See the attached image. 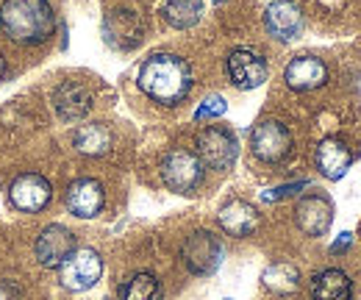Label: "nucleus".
<instances>
[{"label":"nucleus","mask_w":361,"mask_h":300,"mask_svg":"<svg viewBox=\"0 0 361 300\" xmlns=\"http://www.w3.org/2000/svg\"><path fill=\"white\" fill-rule=\"evenodd\" d=\"M6 78V59H3V53H0V81Z\"/></svg>","instance_id":"bb28decb"},{"label":"nucleus","mask_w":361,"mask_h":300,"mask_svg":"<svg viewBox=\"0 0 361 300\" xmlns=\"http://www.w3.org/2000/svg\"><path fill=\"white\" fill-rule=\"evenodd\" d=\"M50 198H53V186L42 172H20L8 184V203H11V209H17L23 215L45 212Z\"/></svg>","instance_id":"0eeeda50"},{"label":"nucleus","mask_w":361,"mask_h":300,"mask_svg":"<svg viewBox=\"0 0 361 300\" xmlns=\"http://www.w3.org/2000/svg\"><path fill=\"white\" fill-rule=\"evenodd\" d=\"M300 189H309V181H306V178L292 181V184H281V186H275V189H267V192L262 195V200H264V203H275V200H283V198L298 195Z\"/></svg>","instance_id":"393cba45"},{"label":"nucleus","mask_w":361,"mask_h":300,"mask_svg":"<svg viewBox=\"0 0 361 300\" xmlns=\"http://www.w3.org/2000/svg\"><path fill=\"white\" fill-rule=\"evenodd\" d=\"M53 109L64 123H75L84 120L92 109L90 89L81 81H61L53 89Z\"/></svg>","instance_id":"2eb2a0df"},{"label":"nucleus","mask_w":361,"mask_h":300,"mask_svg":"<svg viewBox=\"0 0 361 300\" xmlns=\"http://www.w3.org/2000/svg\"><path fill=\"white\" fill-rule=\"evenodd\" d=\"M56 11L50 0H3L0 28L17 44H42L56 34Z\"/></svg>","instance_id":"f03ea898"},{"label":"nucleus","mask_w":361,"mask_h":300,"mask_svg":"<svg viewBox=\"0 0 361 300\" xmlns=\"http://www.w3.org/2000/svg\"><path fill=\"white\" fill-rule=\"evenodd\" d=\"M73 145L84 156H106L111 150V131L103 123H87L73 133Z\"/></svg>","instance_id":"aec40b11"},{"label":"nucleus","mask_w":361,"mask_h":300,"mask_svg":"<svg viewBox=\"0 0 361 300\" xmlns=\"http://www.w3.org/2000/svg\"><path fill=\"white\" fill-rule=\"evenodd\" d=\"M75 248H78L75 234L61 222H50L39 231V236L34 242V256L45 270H59Z\"/></svg>","instance_id":"9d476101"},{"label":"nucleus","mask_w":361,"mask_h":300,"mask_svg":"<svg viewBox=\"0 0 361 300\" xmlns=\"http://www.w3.org/2000/svg\"><path fill=\"white\" fill-rule=\"evenodd\" d=\"M228 112V103L223 95H209L203 97V103L195 109V123H203V120H217Z\"/></svg>","instance_id":"b1692460"},{"label":"nucleus","mask_w":361,"mask_h":300,"mask_svg":"<svg viewBox=\"0 0 361 300\" xmlns=\"http://www.w3.org/2000/svg\"><path fill=\"white\" fill-rule=\"evenodd\" d=\"M314 162H317V170L322 172L325 178L339 181V178H345V172L350 170L353 153H350V148L345 145V139H339V136H325V139L317 145Z\"/></svg>","instance_id":"a211bd4d"},{"label":"nucleus","mask_w":361,"mask_h":300,"mask_svg":"<svg viewBox=\"0 0 361 300\" xmlns=\"http://www.w3.org/2000/svg\"><path fill=\"white\" fill-rule=\"evenodd\" d=\"M120 300H161V284L153 272H134L120 284Z\"/></svg>","instance_id":"5701e85b"},{"label":"nucleus","mask_w":361,"mask_h":300,"mask_svg":"<svg viewBox=\"0 0 361 300\" xmlns=\"http://www.w3.org/2000/svg\"><path fill=\"white\" fill-rule=\"evenodd\" d=\"M262 281L270 292H278V295H292L300 289V270L295 264H286V261H278V264H270L264 272H262Z\"/></svg>","instance_id":"4be33fe9"},{"label":"nucleus","mask_w":361,"mask_h":300,"mask_svg":"<svg viewBox=\"0 0 361 300\" xmlns=\"http://www.w3.org/2000/svg\"><path fill=\"white\" fill-rule=\"evenodd\" d=\"M103 31H106V42L109 44L123 47V50H131L142 40V20H139L136 11L117 8V11H109L106 14Z\"/></svg>","instance_id":"f3484780"},{"label":"nucleus","mask_w":361,"mask_h":300,"mask_svg":"<svg viewBox=\"0 0 361 300\" xmlns=\"http://www.w3.org/2000/svg\"><path fill=\"white\" fill-rule=\"evenodd\" d=\"M350 242H353V234H350V231H345V234H339V236H336V242L331 245V253H334V256H339V253H345V251L350 248Z\"/></svg>","instance_id":"a878e982"},{"label":"nucleus","mask_w":361,"mask_h":300,"mask_svg":"<svg viewBox=\"0 0 361 300\" xmlns=\"http://www.w3.org/2000/svg\"><path fill=\"white\" fill-rule=\"evenodd\" d=\"M214 3H226V0H214Z\"/></svg>","instance_id":"cd10ccee"},{"label":"nucleus","mask_w":361,"mask_h":300,"mask_svg":"<svg viewBox=\"0 0 361 300\" xmlns=\"http://www.w3.org/2000/svg\"><path fill=\"white\" fill-rule=\"evenodd\" d=\"M259 222H262L259 209L253 203H247V200H239V198L223 203L220 212H217V225L223 228V234L236 236V239L250 236L259 228Z\"/></svg>","instance_id":"dca6fc26"},{"label":"nucleus","mask_w":361,"mask_h":300,"mask_svg":"<svg viewBox=\"0 0 361 300\" xmlns=\"http://www.w3.org/2000/svg\"><path fill=\"white\" fill-rule=\"evenodd\" d=\"M161 181L170 192L176 195H195L203 184V175H206V167L203 162L197 159V153L186 150V148H173L164 159H161Z\"/></svg>","instance_id":"7ed1b4c3"},{"label":"nucleus","mask_w":361,"mask_h":300,"mask_svg":"<svg viewBox=\"0 0 361 300\" xmlns=\"http://www.w3.org/2000/svg\"><path fill=\"white\" fill-rule=\"evenodd\" d=\"M295 222L306 236H325L334 225V203L331 198L319 195V192H309L298 200L295 206Z\"/></svg>","instance_id":"f8f14e48"},{"label":"nucleus","mask_w":361,"mask_h":300,"mask_svg":"<svg viewBox=\"0 0 361 300\" xmlns=\"http://www.w3.org/2000/svg\"><path fill=\"white\" fill-rule=\"evenodd\" d=\"M195 148H197V159L209 170L226 172L239 159V142H236L233 131L226 126H206L197 133Z\"/></svg>","instance_id":"39448f33"},{"label":"nucleus","mask_w":361,"mask_h":300,"mask_svg":"<svg viewBox=\"0 0 361 300\" xmlns=\"http://www.w3.org/2000/svg\"><path fill=\"white\" fill-rule=\"evenodd\" d=\"M226 300H231V298H226Z\"/></svg>","instance_id":"c85d7f7f"},{"label":"nucleus","mask_w":361,"mask_h":300,"mask_svg":"<svg viewBox=\"0 0 361 300\" xmlns=\"http://www.w3.org/2000/svg\"><path fill=\"white\" fill-rule=\"evenodd\" d=\"M226 73L236 89L250 92V89H259L267 81L270 67H267V59L262 53H256L250 47H236V50L228 53Z\"/></svg>","instance_id":"1a4fd4ad"},{"label":"nucleus","mask_w":361,"mask_h":300,"mask_svg":"<svg viewBox=\"0 0 361 300\" xmlns=\"http://www.w3.org/2000/svg\"><path fill=\"white\" fill-rule=\"evenodd\" d=\"M226 258V248L217 234L200 228L192 231L180 245V261L192 275H214Z\"/></svg>","instance_id":"20e7f679"},{"label":"nucleus","mask_w":361,"mask_h":300,"mask_svg":"<svg viewBox=\"0 0 361 300\" xmlns=\"http://www.w3.org/2000/svg\"><path fill=\"white\" fill-rule=\"evenodd\" d=\"M136 84L145 97H150L159 106H178L189 97L195 78L186 59L176 53H153L142 61Z\"/></svg>","instance_id":"f257e3e1"},{"label":"nucleus","mask_w":361,"mask_h":300,"mask_svg":"<svg viewBox=\"0 0 361 300\" xmlns=\"http://www.w3.org/2000/svg\"><path fill=\"white\" fill-rule=\"evenodd\" d=\"M312 300H350L353 281L339 267H325L312 278Z\"/></svg>","instance_id":"6ab92c4d"},{"label":"nucleus","mask_w":361,"mask_h":300,"mask_svg":"<svg viewBox=\"0 0 361 300\" xmlns=\"http://www.w3.org/2000/svg\"><path fill=\"white\" fill-rule=\"evenodd\" d=\"M106 192L97 178H75L64 192V209L78 220H92L103 212Z\"/></svg>","instance_id":"9b49d317"},{"label":"nucleus","mask_w":361,"mask_h":300,"mask_svg":"<svg viewBox=\"0 0 361 300\" xmlns=\"http://www.w3.org/2000/svg\"><path fill=\"white\" fill-rule=\"evenodd\" d=\"M264 28L278 42L298 40L303 31V8L295 0H272L264 8Z\"/></svg>","instance_id":"ddd939ff"},{"label":"nucleus","mask_w":361,"mask_h":300,"mask_svg":"<svg viewBox=\"0 0 361 300\" xmlns=\"http://www.w3.org/2000/svg\"><path fill=\"white\" fill-rule=\"evenodd\" d=\"M283 81L292 92H314L328 84V67L317 56H295L283 67Z\"/></svg>","instance_id":"4468645a"},{"label":"nucleus","mask_w":361,"mask_h":300,"mask_svg":"<svg viewBox=\"0 0 361 300\" xmlns=\"http://www.w3.org/2000/svg\"><path fill=\"white\" fill-rule=\"evenodd\" d=\"M292 131L278 120H262L250 131V153L264 164H281L292 153Z\"/></svg>","instance_id":"423d86ee"},{"label":"nucleus","mask_w":361,"mask_h":300,"mask_svg":"<svg viewBox=\"0 0 361 300\" xmlns=\"http://www.w3.org/2000/svg\"><path fill=\"white\" fill-rule=\"evenodd\" d=\"M103 275V258L94 248H75L70 258L59 267L61 287L70 292H87Z\"/></svg>","instance_id":"6e6552de"},{"label":"nucleus","mask_w":361,"mask_h":300,"mask_svg":"<svg viewBox=\"0 0 361 300\" xmlns=\"http://www.w3.org/2000/svg\"><path fill=\"white\" fill-rule=\"evenodd\" d=\"M161 17L178 31L195 28L203 17V0H161Z\"/></svg>","instance_id":"412c9836"}]
</instances>
